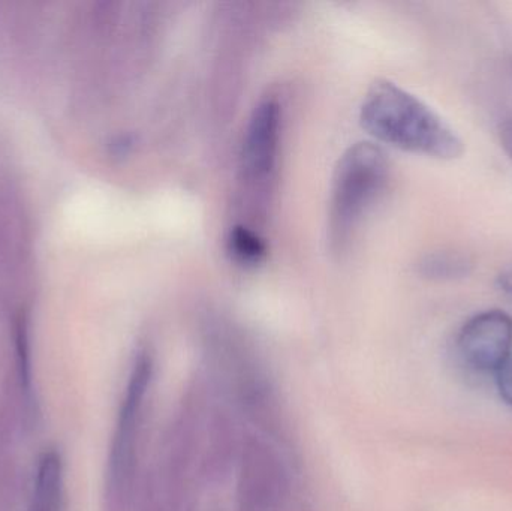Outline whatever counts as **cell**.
I'll use <instances>...</instances> for the list:
<instances>
[{
  "label": "cell",
  "mask_w": 512,
  "mask_h": 511,
  "mask_svg": "<svg viewBox=\"0 0 512 511\" xmlns=\"http://www.w3.org/2000/svg\"><path fill=\"white\" fill-rule=\"evenodd\" d=\"M236 438L213 393L192 389L159 447L147 511H213L210 500L242 450Z\"/></svg>",
  "instance_id": "6da1fadb"
},
{
  "label": "cell",
  "mask_w": 512,
  "mask_h": 511,
  "mask_svg": "<svg viewBox=\"0 0 512 511\" xmlns=\"http://www.w3.org/2000/svg\"><path fill=\"white\" fill-rule=\"evenodd\" d=\"M360 120L373 138L405 152L448 161L465 152L459 135L432 108L390 81L370 87Z\"/></svg>",
  "instance_id": "7a4b0ae2"
},
{
  "label": "cell",
  "mask_w": 512,
  "mask_h": 511,
  "mask_svg": "<svg viewBox=\"0 0 512 511\" xmlns=\"http://www.w3.org/2000/svg\"><path fill=\"white\" fill-rule=\"evenodd\" d=\"M388 179V161L375 144L358 143L340 159L334 174L330 237L342 248L375 203Z\"/></svg>",
  "instance_id": "3957f363"
},
{
  "label": "cell",
  "mask_w": 512,
  "mask_h": 511,
  "mask_svg": "<svg viewBox=\"0 0 512 511\" xmlns=\"http://www.w3.org/2000/svg\"><path fill=\"white\" fill-rule=\"evenodd\" d=\"M282 110L274 99L256 105L243 137L240 176L243 192L258 207L267 198L279 161Z\"/></svg>",
  "instance_id": "277c9868"
},
{
  "label": "cell",
  "mask_w": 512,
  "mask_h": 511,
  "mask_svg": "<svg viewBox=\"0 0 512 511\" xmlns=\"http://www.w3.org/2000/svg\"><path fill=\"white\" fill-rule=\"evenodd\" d=\"M152 380V357L147 353L140 354L126 387L119 422H117L116 437H114L113 453H111V479H113V488L120 494H126L134 480L144 404H146Z\"/></svg>",
  "instance_id": "5b68a950"
},
{
  "label": "cell",
  "mask_w": 512,
  "mask_h": 511,
  "mask_svg": "<svg viewBox=\"0 0 512 511\" xmlns=\"http://www.w3.org/2000/svg\"><path fill=\"white\" fill-rule=\"evenodd\" d=\"M459 351L472 368L498 372L512 357V318L502 311L475 315L460 332Z\"/></svg>",
  "instance_id": "8992f818"
},
{
  "label": "cell",
  "mask_w": 512,
  "mask_h": 511,
  "mask_svg": "<svg viewBox=\"0 0 512 511\" xmlns=\"http://www.w3.org/2000/svg\"><path fill=\"white\" fill-rule=\"evenodd\" d=\"M60 486H62V461L56 452H48L39 462L36 477V509L42 511L56 510L59 503Z\"/></svg>",
  "instance_id": "52a82bcc"
},
{
  "label": "cell",
  "mask_w": 512,
  "mask_h": 511,
  "mask_svg": "<svg viewBox=\"0 0 512 511\" xmlns=\"http://www.w3.org/2000/svg\"><path fill=\"white\" fill-rule=\"evenodd\" d=\"M228 252L236 263L256 266L267 254L264 240L248 225H234L228 234Z\"/></svg>",
  "instance_id": "ba28073f"
},
{
  "label": "cell",
  "mask_w": 512,
  "mask_h": 511,
  "mask_svg": "<svg viewBox=\"0 0 512 511\" xmlns=\"http://www.w3.org/2000/svg\"><path fill=\"white\" fill-rule=\"evenodd\" d=\"M468 261L457 255L436 254L423 263L424 275L430 278H456L468 273Z\"/></svg>",
  "instance_id": "9c48e42d"
},
{
  "label": "cell",
  "mask_w": 512,
  "mask_h": 511,
  "mask_svg": "<svg viewBox=\"0 0 512 511\" xmlns=\"http://www.w3.org/2000/svg\"><path fill=\"white\" fill-rule=\"evenodd\" d=\"M17 350L18 359H20L21 380H23L24 386H29V342H27L26 321L23 318L18 321L17 326Z\"/></svg>",
  "instance_id": "30bf717a"
},
{
  "label": "cell",
  "mask_w": 512,
  "mask_h": 511,
  "mask_svg": "<svg viewBox=\"0 0 512 511\" xmlns=\"http://www.w3.org/2000/svg\"><path fill=\"white\" fill-rule=\"evenodd\" d=\"M498 375V387L502 398L512 405V357L496 372Z\"/></svg>",
  "instance_id": "8fae6325"
},
{
  "label": "cell",
  "mask_w": 512,
  "mask_h": 511,
  "mask_svg": "<svg viewBox=\"0 0 512 511\" xmlns=\"http://www.w3.org/2000/svg\"><path fill=\"white\" fill-rule=\"evenodd\" d=\"M501 141L502 146L512 158V122L504 123L501 126Z\"/></svg>",
  "instance_id": "7c38bea8"
},
{
  "label": "cell",
  "mask_w": 512,
  "mask_h": 511,
  "mask_svg": "<svg viewBox=\"0 0 512 511\" xmlns=\"http://www.w3.org/2000/svg\"><path fill=\"white\" fill-rule=\"evenodd\" d=\"M499 282H501L502 290L507 291V293L512 296V270L502 275L501 278H499Z\"/></svg>",
  "instance_id": "4fadbf2b"
},
{
  "label": "cell",
  "mask_w": 512,
  "mask_h": 511,
  "mask_svg": "<svg viewBox=\"0 0 512 511\" xmlns=\"http://www.w3.org/2000/svg\"><path fill=\"white\" fill-rule=\"evenodd\" d=\"M33 511H42V510L35 509V510H33Z\"/></svg>",
  "instance_id": "5bb4252c"
}]
</instances>
